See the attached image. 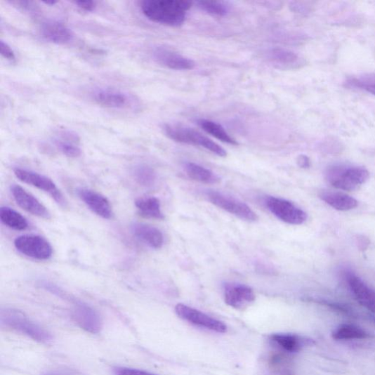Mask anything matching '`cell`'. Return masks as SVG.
Wrapping results in <instances>:
<instances>
[{"instance_id":"6da1fadb","label":"cell","mask_w":375,"mask_h":375,"mask_svg":"<svg viewBox=\"0 0 375 375\" xmlns=\"http://www.w3.org/2000/svg\"><path fill=\"white\" fill-rule=\"evenodd\" d=\"M192 3L187 0H145L140 8L147 18L160 25L179 27L186 18Z\"/></svg>"},{"instance_id":"7a4b0ae2","label":"cell","mask_w":375,"mask_h":375,"mask_svg":"<svg viewBox=\"0 0 375 375\" xmlns=\"http://www.w3.org/2000/svg\"><path fill=\"white\" fill-rule=\"evenodd\" d=\"M3 327L25 335L39 343L48 344L53 336L45 328L18 310L6 308L0 312Z\"/></svg>"},{"instance_id":"3957f363","label":"cell","mask_w":375,"mask_h":375,"mask_svg":"<svg viewBox=\"0 0 375 375\" xmlns=\"http://www.w3.org/2000/svg\"><path fill=\"white\" fill-rule=\"evenodd\" d=\"M326 177L336 189L351 192L360 189L368 180L369 173L363 166L335 164L328 168Z\"/></svg>"},{"instance_id":"277c9868","label":"cell","mask_w":375,"mask_h":375,"mask_svg":"<svg viewBox=\"0 0 375 375\" xmlns=\"http://www.w3.org/2000/svg\"><path fill=\"white\" fill-rule=\"evenodd\" d=\"M163 131L167 138L175 142L203 147L220 157H226L228 155L223 147L193 129L176 124H164Z\"/></svg>"},{"instance_id":"5b68a950","label":"cell","mask_w":375,"mask_h":375,"mask_svg":"<svg viewBox=\"0 0 375 375\" xmlns=\"http://www.w3.org/2000/svg\"><path fill=\"white\" fill-rule=\"evenodd\" d=\"M13 173L17 178L22 182L37 188L54 199V200L63 208L67 207V200L56 184L48 177L39 174L31 170L15 168Z\"/></svg>"},{"instance_id":"8992f818","label":"cell","mask_w":375,"mask_h":375,"mask_svg":"<svg viewBox=\"0 0 375 375\" xmlns=\"http://www.w3.org/2000/svg\"><path fill=\"white\" fill-rule=\"evenodd\" d=\"M265 204L272 214L287 224L300 225L308 219V214L291 201L269 197Z\"/></svg>"},{"instance_id":"52a82bcc","label":"cell","mask_w":375,"mask_h":375,"mask_svg":"<svg viewBox=\"0 0 375 375\" xmlns=\"http://www.w3.org/2000/svg\"><path fill=\"white\" fill-rule=\"evenodd\" d=\"M14 246L22 254L34 260L47 261L52 258L53 249L44 237L25 235L15 238Z\"/></svg>"},{"instance_id":"ba28073f","label":"cell","mask_w":375,"mask_h":375,"mask_svg":"<svg viewBox=\"0 0 375 375\" xmlns=\"http://www.w3.org/2000/svg\"><path fill=\"white\" fill-rule=\"evenodd\" d=\"M206 196L215 206L237 218L250 221V223L258 220L257 213L242 201L216 191H209L206 192Z\"/></svg>"},{"instance_id":"9c48e42d","label":"cell","mask_w":375,"mask_h":375,"mask_svg":"<svg viewBox=\"0 0 375 375\" xmlns=\"http://www.w3.org/2000/svg\"><path fill=\"white\" fill-rule=\"evenodd\" d=\"M176 312L181 319L193 325L217 333H225L228 328L225 323L214 319L206 314L190 308L183 303L176 306Z\"/></svg>"},{"instance_id":"30bf717a","label":"cell","mask_w":375,"mask_h":375,"mask_svg":"<svg viewBox=\"0 0 375 375\" xmlns=\"http://www.w3.org/2000/svg\"><path fill=\"white\" fill-rule=\"evenodd\" d=\"M72 318L80 329L92 334H98L103 328V321L99 313L81 301L74 302Z\"/></svg>"},{"instance_id":"8fae6325","label":"cell","mask_w":375,"mask_h":375,"mask_svg":"<svg viewBox=\"0 0 375 375\" xmlns=\"http://www.w3.org/2000/svg\"><path fill=\"white\" fill-rule=\"evenodd\" d=\"M224 296L225 303L238 310L246 309L256 299L253 289L247 285L240 284H227Z\"/></svg>"},{"instance_id":"7c38bea8","label":"cell","mask_w":375,"mask_h":375,"mask_svg":"<svg viewBox=\"0 0 375 375\" xmlns=\"http://www.w3.org/2000/svg\"><path fill=\"white\" fill-rule=\"evenodd\" d=\"M11 190L17 204L23 210L39 218H51V213L44 204L22 186L14 184L11 187Z\"/></svg>"},{"instance_id":"4fadbf2b","label":"cell","mask_w":375,"mask_h":375,"mask_svg":"<svg viewBox=\"0 0 375 375\" xmlns=\"http://www.w3.org/2000/svg\"><path fill=\"white\" fill-rule=\"evenodd\" d=\"M152 57L160 65L177 71L192 70L195 63L172 49L166 47H157L152 52Z\"/></svg>"},{"instance_id":"5bb4252c","label":"cell","mask_w":375,"mask_h":375,"mask_svg":"<svg viewBox=\"0 0 375 375\" xmlns=\"http://www.w3.org/2000/svg\"><path fill=\"white\" fill-rule=\"evenodd\" d=\"M77 194L81 201L97 216L105 219L112 218V209L107 197L88 189L79 190Z\"/></svg>"},{"instance_id":"9a60e30c","label":"cell","mask_w":375,"mask_h":375,"mask_svg":"<svg viewBox=\"0 0 375 375\" xmlns=\"http://www.w3.org/2000/svg\"><path fill=\"white\" fill-rule=\"evenodd\" d=\"M268 61L282 70H298L304 65L303 59L293 51L284 48H272L268 51Z\"/></svg>"},{"instance_id":"2e32d148","label":"cell","mask_w":375,"mask_h":375,"mask_svg":"<svg viewBox=\"0 0 375 375\" xmlns=\"http://www.w3.org/2000/svg\"><path fill=\"white\" fill-rule=\"evenodd\" d=\"M270 343L278 350L291 354L310 345L311 341L292 334H275L269 338Z\"/></svg>"},{"instance_id":"e0dca14e","label":"cell","mask_w":375,"mask_h":375,"mask_svg":"<svg viewBox=\"0 0 375 375\" xmlns=\"http://www.w3.org/2000/svg\"><path fill=\"white\" fill-rule=\"evenodd\" d=\"M348 282L357 302L375 313V291L354 275L348 276Z\"/></svg>"},{"instance_id":"ac0fdd59","label":"cell","mask_w":375,"mask_h":375,"mask_svg":"<svg viewBox=\"0 0 375 375\" xmlns=\"http://www.w3.org/2000/svg\"><path fill=\"white\" fill-rule=\"evenodd\" d=\"M131 230L139 241L152 249H159L164 244L163 233L156 227L135 223L131 225Z\"/></svg>"},{"instance_id":"d6986e66","label":"cell","mask_w":375,"mask_h":375,"mask_svg":"<svg viewBox=\"0 0 375 375\" xmlns=\"http://www.w3.org/2000/svg\"><path fill=\"white\" fill-rule=\"evenodd\" d=\"M42 37L56 44H66L74 39V33L65 25L58 21H48L41 28Z\"/></svg>"},{"instance_id":"ffe728a7","label":"cell","mask_w":375,"mask_h":375,"mask_svg":"<svg viewBox=\"0 0 375 375\" xmlns=\"http://www.w3.org/2000/svg\"><path fill=\"white\" fill-rule=\"evenodd\" d=\"M93 98L98 105L111 109H124L130 104V99L126 94L115 90L97 91L93 93Z\"/></svg>"},{"instance_id":"44dd1931","label":"cell","mask_w":375,"mask_h":375,"mask_svg":"<svg viewBox=\"0 0 375 375\" xmlns=\"http://www.w3.org/2000/svg\"><path fill=\"white\" fill-rule=\"evenodd\" d=\"M268 367L270 375H296L292 357L278 350L268 356Z\"/></svg>"},{"instance_id":"7402d4cb","label":"cell","mask_w":375,"mask_h":375,"mask_svg":"<svg viewBox=\"0 0 375 375\" xmlns=\"http://www.w3.org/2000/svg\"><path fill=\"white\" fill-rule=\"evenodd\" d=\"M320 197L329 206L339 211H351L357 206V201L355 198L342 192H322Z\"/></svg>"},{"instance_id":"603a6c76","label":"cell","mask_w":375,"mask_h":375,"mask_svg":"<svg viewBox=\"0 0 375 375\" xmlns=\"http://www.w3.org/2000/svg\"><path fill=\"white\" fill-rule=\"evenodd\" d=\"M135 206L141 216L153 219L163 220L161 202L155 197H144L136 200Z\"/></svg>"},{"instance_id":"cb8c5ba5","label":"cell","mask_w":375,"mask_h":375,"mask_svg":"<svg viewBox=\"0 0 375 375\" xmlns=\"http://www.w3.org/2000/svg\"><path fill=\"white\" fill-rule=\"evenodd\" d=\"M79 139L75 133L70 131H63L60 133L55 144L59 150L68 158L80 157L81 151L78 143Z\"/></svg>"},{"instance_id":"d4e9b609","label":"cell","mask_w":375,"mask_h":375,"mask_svg":"<svg viewBox=\"0 0 375 375\" xmlns=\"http://www.w3.org/2000/svg\"><path fill=\"white\" fill-rule=\"evenodd\" d=\"M183 168L187 176L191 179L206 184H216L220 182L219 177L211 169L194 162H185Z\"/></svg>"},{"instance_id":"484cf974","label":"cell","mask_w":375,"mask_h":375,"mask_svg":"<svg viewBox=\"0 0 375 375\" xmlns=\"http://www.w3.org/2000/svg\"><path fill=\"white\" fill-rule=\"evenodd\" d=\"M197 124L202 129L214 136L215 138L221 142L232 145H238L236 140L230 136L223 126L212 121L206 120V119H199L197 121Z\"/></svg>"},{"instance_id":"4316f807","label":"cell","mask_w":375,"mask_h":375,"mask_svg":"<svg viewBox=\"0 0 375 375\" xmlns=\"http://www.w3.org/2000/svg\"><path fill=\"white\" fill-rule=\"evenodd\" d=\"M0 219L5 225L15 230H25L29 227L27 220L22 214L8 207L0 209Z\"/></svg>"},{"instance_id":"83f0119b","label":"cell","mask_w":375,"mask_h":375,"mask_svg":"<svg viewBox=\"0 0 375 375\" xmlns=\"http://www.w3.org/2000/svg\"><path fill=\"white\" fill-rule=\"evenodd\" d=\"M332 336L336 340H353L365 339L369 335L360 327L352 324H343L334 331Z\"/></svg>"},{"instance_id":"f1b7e54d","label":"cell","mask_w":375,"mask_h":375,"mask_svg":"<svg viewBox=\"0 0 375 375\" xmlns=\"http://www.w3.org/2000/svg\"><path fill=\"white\" fill-rule=\"evenodd\" d=\"M132 175L136 183L144 187H152L157 180L154 169L146 164L136 165L132 170Z\"/></svg>"},{"instance_id":"f546056e","label":"cell","mask_w":375,"mask_h":375,"mask_svg":"<svg viewBox=\"0 0 375 375\" xmlns=\"http://www.w3.org/2000/svg\"><path fill=\"white\" fill-rule=\"evenodd\" d=\"M348 87L359 89L375 96V74H367L354 77L346 81Z\"/></svg>"},{"instance_id":"4dcf8cb0","label":"cell","mask_w":375,"mask_h":375,"mask_svg":"<svg viewBox=\"0 0 375 375\" xmlns=\"http://www.w3.org/2000/svg\"><path fill=\"white\" fill-rule=\"evenodd\" d=\"M197 4L202 11L217 16H225L230 11L229 6L223 2L199 1Z\"/></svg>"},{"instance_id":"1f68e13d","label":"cell","mask_w":375,"mask_h":375,"mask_svg":"<svg viewBox=\"0 0 375 375\" xmlns=\"http://www.w3.org/2000/svg\"><path fill=\"white\" fill-rule=\"evenodd\" d=\"M114 375H158L142 369L130 367H116L113 369Z\"/></svg>"},{"instance_id":"d6a6232c","label":"cell","mask_w":375,"mask_h":375,"mask_svg":"<svg viewBox=\"0 0 375 375\" xmlns=\"http://www.w3.org/2000/svg\"><path fill=\"white\" fill-rule=\"evenodd\" d=\"M0 53L2 56L8 60L14 61L15 55L12 48L5 41L0 42Z\"/></svg>"},{"instance_id":"836d02e7","label":"cell","mask_w":375,"mask_h":375,"mask_svg":"<svg viewBox=\"0 0 375 375\" xmlns=\"http://www.w3.org/2000/svg\"><path fill=\"white\" fill-rule=\"evenodd\" d=\"M74 4L81 10L87 12L93 11L96 8V4L93 1H77Z\"/></svg>"},{"instance_id":"e575fe53","label":"cell","mask_w":375,"mask_h":375,"mask_svg":"<svg viewBox=\"0 0 375 375\" xmlns=\"http://www.w3.org/2000/svg\"><path fill=\"white\" fill-rule=\"evenodd\" d=\"M298 164L301 168H308L310 166V161L308 157L301 155L298 159Z\"/></svg>"},{"instance_id":"d590c367","label":"cell","mask_w":375,"mask_h":375,"mask_svg":"<svg viewBox=\"0 0 375 375\" xmlns=\"http://www.w3.org/2000/svg\"><path fill=\"white\" fill-rule=\"evenodd\" d=\"M43 3L48 6H55L58 4L56 1H44Z\"/></svg>"},{"instance_id":"8d00e7d4","label":"cell","mask_w":375,"mask_h":375,"mask_svg":"<svg viewBox=\"0 0 375 375\" xmlns=\"http://www.w3.org/2000/svg\"><path fill=\"white\" fill-rule=\"evenodd\" d=\"M43 375H60V374H55V373H47V374H43Z\"/></svg>"}]
</instances>
